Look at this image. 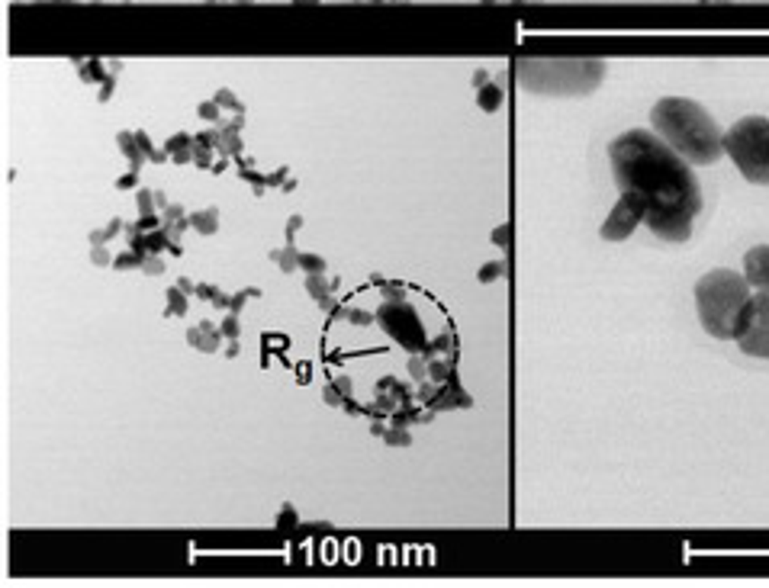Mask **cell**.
<instances>
[{
    "instance_id": "3957f363",
    "label": "cell",
    "mask_w": 769,
    "mask_h": 588,
    "mask_svg": "<svg viewBox=\"0 0 769 588\" xmlns=\"http://www.w3.org/2000/svg\"><path fill=\"white\" fill-rule=\"evenodd\" d=\"M650 129L689 164L705 167L724 155V132L715 116L689 97H663L650 110Z\"/></svg>"
},
{
    "instance_id": "7a4b0ae2",
    "label": "cell",
    "mask_w": 769,
    "mask_h": 588,
    "mask_svg": "<svg viewBox=\"0 0 769 588\" xmlns=\"http://www.w3.org/2000/svg\"><path fill=\"white\" fill-rule=\"evenodd\" d=\"M618 196L666 244H683L702 212V187L692 164L654 129H628L609 145Z\"/></svg>"
},
{
    "instance_id": "5b68a950",
    "label": "cell",
    "mask_w": 769,
    "mask_h": 588,
    "mask_svg": "<svg viewBox=\"0 0 769 588\" xmlns=\"http://www.w3.org/2000/svg\"><path fill=\"white\" fill-rule=\"evenodd\" d=\"M724 155L734 161L744 181L769 183V119L744 116L724 132Z\"/></svg>"
},
{
    "instance_id": "8992f818",
    "label": "cell",
    "mask_w": 769,
    "mask_h": 588,
    "mask_svg": "<svg viewBox=\"0 0 769 588\" xmlns=\"http://www.w3.org/2000/svg\"><path fill=\"white\" fill-rule=\"evenodd\" d=\"M734 344H737L747 357L769 360V289H754L744 328H740Z\"/></svg>"
},
{
    "instance_id": "6da1fadb",
    "label": "cell",
    "mask_w": 769,
    "mask_h": 588,
    "mask_svg": "<svg viewBox=\"0 0 769 588\" xmlns=\"http://www.w3.org/2000/svg\"><path fill=\"white\" fill-rule=\"evenodd\" d=\"M328 383L351 405L412 418L444 399L457 370V334L425 289L370 280L351 289L322 332Z\"/></svg>"
},
{
    "instance_id": "ba28073f",
    "label": "cell",
    "mask_w": 769,
    "mask_h": 588,
    "mask_svg": "<svg viewBox=\"0 0 769 588\" xmlns=\"http://www.w3.org/2000/svg\"><path fill=\"white\" fill-rule=\"evenodd\" d=\"M744 277L754 289H769V244H756L744 254Z\"/></svg>"
},
{
    "instance_id": "52a82bcc",
    "label": "cell",
    "mask_w": 769,
    "mask_h": 588,
    "mask_svg": "<svg viewBox=\"0 0 769 588\" xmlns=\"http://www.w3.org/2000/svg\"><path fill=\"white\" fill-rule=\"evenodd\" d=\"M638 226H644V222H640V212L634 209L628 200L618 196L612 212H609V219L602 222V238H605V242H625Z\"/></svg>"
},
{
    "instance_id": "277c9868",
    "label": "cell",
    "mask_w": 769,
    "mask_h": 588,
    "mask_svg": "<svg viewBox=\"0 0 769 588\" xmlns=\"http://www.w3.org/2000/svg\"><path fill=\"white\" fill-rule=\"evenodd\" d=\"M754 299V287L740 270L715 267L695 283V312L702 328L718 341H737L747 309Z\"/></svg>"
}]
</instances>
